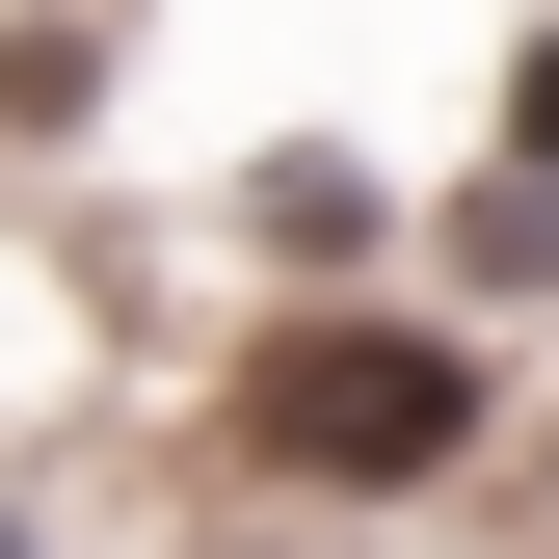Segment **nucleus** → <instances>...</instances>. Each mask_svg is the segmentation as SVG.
Segmentation results:
<instances>
[{
	"label": "nucleus",
	"instance_id": "obj_1",
	"mask_svg": "<svg viewBox=\"0 0 559 559\" xmlns=\"http://www.w3.org/2000/svg\"><path fill=\"white\" fill-rule=\"evenodd\" d=\"M240 427L294 453V479H453V427H479V373H453L427 320H294Z\"/></svg>",
	"mask_w": 559,
	"mask_h": 559
},
{
	"label": "nucleus",
	"instance_id": "obj_2",
	"mask_svg": "<svg viewBox=\"0 0 559 559\" xmlns=\"http://www.w3.org/2000/svg\"><path fill=\"white\" fill-rule=\"evenodd\" d=\"M0 559H27V533H0Z\"/></svg>",
	"mask_w": 559,
	"mask_h": 559
}]
</instances>
